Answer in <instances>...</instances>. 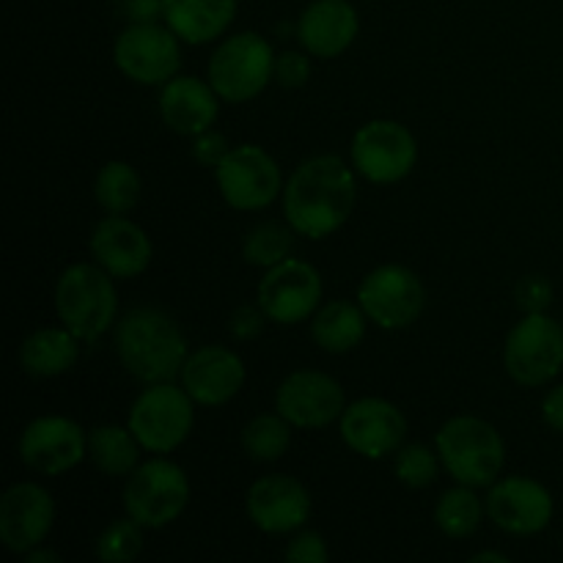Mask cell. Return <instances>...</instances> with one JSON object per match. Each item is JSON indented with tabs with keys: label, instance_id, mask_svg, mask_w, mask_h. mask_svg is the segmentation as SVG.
<instances>
[{
	"label": "cell",
	"instance_id": "obj_1",
	"mask_svg": "<svg viewBox=\"0 0 563 563\" xmlns=\"http://www.w3.org/2000/svg\"><path fill=\"white\" fill-rule=\"evenodd\" d=\"M357 185L352 168L335 154H322L297 165L284 190L286 223L295 234L324 240L355 212Z\"/></svg>",
	"mask_w": 563,
	"mask_h": 563
},
{
	"label": "cell",
	"instance_id": "obj_2",
	"mask_svg": "<svg viewBox=\"0 0 563 563\" xmlns=\"http://www.w3.org/2000/svg\"><path fill=\"white\" fill-rule=\"evenodd\" d=\"M115 352L126 372L141 383H170L181 374L187 335L163 308H132L115 324Z\"/></svg>",
	"mask_w": 563,
	"mask_h": 563
},
{
	"label": "cell",
	"instance_id": "obj_3",
	"mask_svg": "<svg viewBox=\"0 0 563 563\" xmlns=\"http://www.w3.org/2000/svg\"><path fill=\"white\" fill-rule=\"evenodd\" d=\"M55 311L82 344H93L108 333L119 311L113 275L86 262L66 267L55 284Z\"/></svg>",
	"mask_w": 563,
	"mask_h": 563
},
{
	"label": "cell",
	"instance_id": "obj_4",
	"mask_svg": "<svg viewBox=\"0 0 563 563\" xmlns=\"http://www.w3.org/2000/svg\"><path fill=\"white\" fill-rule=\"evenodd\" d=\"M438 454L451 478L465 487H493L506 465L498 429L476 416H456L438 432Z\"/></svg>",
	"mask_w": 563,
	"mask_h": 563
},
{
	"label": "cell",
	"instance_id": "obj_5",
	"mask_svg": "<svg viewBox=\"0 0 563 563\" xmlns=\"http://www.w3.org/2000/svg\"><path fill=\"white\" fill-rule=\"evenodd\" d=\"M275 77V53L258 33L229 36L209 60V82L223 102L242 104L256 99Z\"/></svg>",
	"mask_w": 563,
	"mask_h": 563
},
{
	"label": "cell",
	"instance_id": "obj_6",
	"mask_svg": "<svg viewBox=\"0 0 563 563\" xmlns=\"http://www.w3.org/2000/svg\"><path fill=\"white\" fill-rule=\"evenodd\" d=\"M192 396L174 383H152L130 407L126 427L137 443L152 454H170L179 449L192 432L196 410Z\"/></svg>",
	"mask_w": 563,
	"mask_h": 563
},
{
	"label": "cell",
	"instance_id": "obj_7",
	"mask_svg": "<svg viewBox=\"0 0 563 563\" xmlns=\"http://www.w3.org/2000/svg\"><path fill=\"white\" fill-rule=\"evenodd\" d=\"M187 500H190V482L176 462L148 460L126 478V515L152 531L179 520L181 511L187 509Z\"/></svg>",
	"mask_w": 563,
	"mask_h": 563
},
{
	"label": "cell",
	"instance_id": "obj_8",
	"mask_svg": "<svg viewBox=\"0 0 563 563\" xmlns=\"http://www.w3.org/2000/svg\"><path fill=\"white\" fill-rule=\"evenodd\" d=\"M504 366L517 385L539 388L563 368V324L548 313H526L511 328L504 346Z\"/></svg>",
	"mask_w": 563,
	"mask_h": 563
},
{
	"label": "cell",
	"instance_id": "obj_9",
	"mask_svg": "<svg viewBox=\"0 0 563 563\" xmlns=\"http://www.w3.org/2000/svg\"><path fill=\"white\" fill-rule=\"evenodd\" d=\"M357 306L377 328L401 330L418 322L427 308V289L412 269L401 264H383L372 269L357 286Z\"/></svg>",
	"mask_w": 563,
	"mask_h": 563
},
{
	"label": "cell",
	"instance_id": "obj_10",
	"mask_svg": "<svg viewBox=\"0 0 563 563\" xmlns=\"http://www.w3.org/2000/svg\"><path fill=\"white\" fill-rule=\"evenodd\" d=\"M181 38L168 25L130 22L115 38V66L141 86H165L181 66Z\"/></svg>",
	"mask_w": 563,
	"mask_h": 563
},
{
	"label": "cell",
	"instance_id": "obj_11",
	"mask_svg": "<svg viewBox=\"0 0 563 563\" xmlns=\"http://www.w3.org/2000/svg\"><path fill=\"white\" fill-rule=\"evenodd\" d=\"M416 137L399 121H368L352 137V165L372 185H394V181H401L416 168Z\"/></svg>",
	"mask_w": 563,
	"mask_h": 563
},
{
	"label": "cell",
	"instance_id": "obj_12",
	"mask_svg": "<svg viewBox=\"0 0 563 563\" xmlns=\"http://www.w3.org/2000/svg\"><path fill=\"white\" fill-rule=\"evenodd\" d=\"M220 196L240 212H256L269 207L284 190L280 168L264 148L245 143L225 154L223 163L214 168Z\"/></svg>",
	"mask_w": 563,
	"mask_h": 563
},
{
	"label": "cell",
	"instance_id": "obj_13",
	"mask_svg": "<svg viewBox=\"0 0 563 563\" xmlns=\"http://www.w3.org/2000/svg\"><path fill=\"white\" fill-rule=\"evenodd\" d=\"M322 300V278L317 267L300 258H286L267 269L258 284V306L269 322L300 324L317 311Z\"/></svg>",
	"mask_w": 563,
	"mask_h": 563
},
{
	"label": "cell",
	"instance_id": "obj_14",
	"mask_svg": "<svg viewBox=\"0 0 563 563\" xmlns=\"http://www.w3.org/2000/svg\"><path fill=\"white\" fill-rule=\"evenodd\" d=\"M275 410L297 429H324L344 416L346 396L339 379L324 372L289 374L275 394Z\"/></svg>",
	"mask_w": 563,
	"mask_h": 563
},
{
	"label": "cell",
	"instance_id": "obj_15",
	"mask_svg": "<svg viewBox=\"0 0 563 563\" xmlns=\"http://www.w3.org/2000/svg\"><path fill=\"white\" fill-rule=\"evenodd\" d=\"M88 438L80 423L66 416H42L20 434V460L42 476H60L82 462Z\"/></svg>",
	"mask_w": 563,
	"mask_h": 563
},
{
	"label": "cell",
	"instance_id": "obj_16",
	"mask_svg": "<svg viewBox=\"0 0 563 563\" xmlns=\"http://www.w3.org/2000/svg\"><path fill=\"white\" fill-rule=\"evenodd\" d=\"M553 511L555 504L550 489L526 476L500 478L487 495L489 520L511 537L542 533L553 520Z\"/></svg>",
	"mask_w": 563,
	"mask_h": 563
},
{
	"label": "cell",
	"instance_id": "obj_17",
	"mask_svg": "<svg viewBox=\"0 0 563 563\" xmlns=\"http://www.w3.org/2000/svg\"><path fill=\"white\" fill-rule=\"evenodd\" d=\"M407 418L388 399H357L341 416V440L363 460H383L401 449Z\"/></svg>",
	"mask_w": 563,
	"mask_h": 563
},
{
	"label": "cell",
	"instance_id": "obj_18",
	"mask_svg": "<svg viewBox=\"0 0 563 563\" xmlns=\"http://www.w3.org/2000/svg\"><path fill=\"white\" fill-rule=\"evenodd\" d=\"M55 522L53 495L42 484H14L0 498V542L16 555L44 544Z\"/></svg>",
	"mask_w": 563,
	"mask_h": 563
},
{
	"label": "cell",
	"instance_id": "obj_19",
	"mask_svg": "<svg viewBox=\"0 0 563 563\" xmlns=\"http://www.w3.org/2000/svg\"><path fill=\"white\" fill-rule=\"evenodd\" d=\"M247 517L264 533H291L311 517V495L297 478L273 473L247 489Z\"/></svg>",
	"mask_w": 563,
	"mask_h": 563
},
{
	"label": "cell",
	"instance_id": "obj_20",
	"mask_svg": "<svg viewBox=\"0 0 563 563\" xmlns=\"http://www.w3.org/2000/svg\"><path fill=\"white\" fill-rule=\"evenodd\" d=\"M245 363L236 352L225 346H201L192 352L181 368V388L192 396L196 405L220 407L234 399L245 385Z\"/></svg>",
	"mask_w": 563,
	"mask_h": 563
},
{
	"label": "cell",
	"instance_id": "obj_21",
	"mask_svg": "<svg viewBox=\"0 0 563 563\" xmlns=\"http://www.w3.org/2000/svg\"><path fill=\"white\" fill-rule=\"evenodd\" d=\"M91 253L113 278L130 280L148 269L154 256L152 240L137 223L124 214H108L91 234Z\"/></svg>",
	"mask_w": 563,
	"mask_h": 563
},
{
	"label": "cell",
	"instance_id": "obj_22",
	"mask_svg": "<svg viewBox=\"0 0 563 563\" xmlns=\"http://www.w3.org/2000/svg\"><path fill=\"white\" fill-rule=\"evenodd\" d=\"M361 22L350 0H313L297 22V38L317 58H335L357 38Z\"/></svg>",
	"mask_w": 563,
	"mask_h": 563
},
{
	"label": "cell",
	"instance_id": "obj_23",
	"mask_svg": "<svg viewBox=\"0 0 563 563\" xmlns=\"http://www.w3.org/2000/svg\"><path fill=\"white\" fill-rule=\"evenodd\" d=\"M159 113L174 132L196 137L212 130L220 113V97L212 82H201L198 77H174L159 93Z\"/></svg>",
	"mask_w": 563,
	"mask_h": 563
},
{
	"label": "cell",
	"instance_id": "obj_24",
	"mask_svg": "<svg viewBox=\"0 0 563 563\" xmlns=\"http://www.w3.org/2000/svg\"><path fill=\"white\" fill-rule=\"evenodd\" d=\"M236 0H165V25L187 44H209L234 22Z\"/></svg>",
	"mask_w": 563,
	"mask_h": 563
},
{
	"label": "cell",
	"instance_id": "obj_25",
	"mask_svg": "<svg viewBox=\"0 0 563 563\" xmlns=\"http://www.w3.org/2000/svg\"><path fill=\"white\" fill-rule=\"evenodd\" d=\"M80 357V339L69 328H44L27 335L20 350L22 372L36 379L71 372Z\"/></svg>",
	"mask_w": 563,
	"mask_h": 563
},
{
	"label": "cell",
	"instance_id": "obj_26",
	"mask_svg": "<svg viewBox=\"0 0 563 563\" xmlns=\"http://www.w3.org/2000/svg\"><path fill=\"white\" fill-rule=\"evenodd\" d=\"M366 319V311L361 306L333 300L317 311L311 322V335L319 350L330 352V355H344V352H352L363 341Z\"/></svg>",
	"mask_w": 563,
	"mask_h": 563
},
{
	"label": "cell",
	"instance_id": "obj_27",
	"mask_svg": "<svg viewBox=\"0 0 563 563\" xmlns=\"http://www.w3.org/2000/svg\"><path fill=\"white\" fill-rule=\"evenodd\" d=\"M141 449L143 445L137 443L130 427L124 429L104 423L88 434V454L104 476H130L141 460Z\"/></svg>",
	"mask_w": 563,
	"mask_h": 563
},
{
	"label": "cell",
	"instance_id": "obj_28",
	"mask_svg": "<svg viewBox=\"0 0 563 563\" xmlns=\"http://www.w3.org/2000/svg\"><path fill=\"white\" fill-rule=\"evenodd\" d=\"M484 517V504L476 495V489L460 487L449 489L443 498L438 500V509H434V522H438L440 531L449 539H467L478 531Z\"/></svg>",
	"mask_w": 563,
	"mask_h": 563
},
{
	"label": "cell",
	"instance_id": "obj_29",
	"mask_svg": "<svg viewBox=\"0 0 563 563\" xmlns=\"http://www.w3.org/2000/svg\"><path fill=\"white\" fill-rule=\"evenodd\" d=\"M93 196H97L99 207L110 214H124L137 207L141 201V176L130 163H113L102 165L93 181Z\"/></svg>",
	"mask_w": 563,
	"mask_h": 563
},
{
	"label": "cell",
	"instance_id": "obj_30",
	"mask_svg": "<svg viewBox=\"0 0 563 563\" xmlns=\"http://www.w3.org/2000/svg\"><path fill=\"white\" fill-rule=\"evenodd\" d=\"M291 445V423L280 412H264L242 429V449L253 462H278Z\"/></svg>",
	"mask_w": 563,
	"mask_h": 563
},
{
	"label": "cell",
	"instance_id": "obj_31",
	"mask_svg": "<svg viewBox=\"0 0 563 563\" xmlns=\"http://www.w3.org/2000/svg\"><path fill=\"white\" fill-rule=\"evenodd\" d=\"M289 223H262L251 229V234L242 242V256L253 264V267H275V264L286 262L295 247V234H291Z\"/></svg>",
	"mask_w": 563,
	"mask_h": 563
},
{
	"label": "cell",
	"instance_id": "obj_32",
	"mask_svg": "<svg viewBox=\"0 0 563 563\" xmlns=\"http://www.w3.org/2000/svg\"><path fill=\"white\" fill-rule=\"evenodd\" d=\"M143 550V526L132 520L130 515L124 520H115L99 533L97 555L104 563H130L141 555Z\"/></svg>",
	"mask_w": 563,
	"mask_h": 563
},
{
	"label": "cell",
	"instance_id": "obj_33",
	"mask_svg": "<svg viewBox=\"0 0 563 563\" xmlns=\"http://www.w3.org/2000/svg\"><path fill=\"white\" fill-rule=\"evenodd\" d=\"M440 465H443V462H440V454H434V451L427 449V445L416 443V445H405V449H399V454H396V462H394V473L405 487L423 489L438 478Z\"/></svg>",
	"mask_w": 563,
	"mask_h": 563
},
{
	"label": "cell",
	"instance_id": "obj_34",
	"mask_svg": "<svg viewBox=\"0 0 563 563\" xmlns=\"http://www.w3.org/2000/svg\"><path fill=\"white\" fill-rule=\"evenodd\" d=\"M515 300L522 313H544L553 302V284L544 275H526L517 284Z\"/></svg>",
	"mask_w": 563,
	"mask_h": 563
},
{
	"label": "cell",
	"instance_id": "obj_35",
	"mask_svg": "<svg viewBox=\"0 0 563 563\" xmlns=\"http://www.w3.org/2000/svg\"><path fill=\"white\" fill-rule=\"evenodd\" d=\"M311 77V60L308 55L297 53V49H286V53L275 55V80L284 88H300L306 86Z\"/></svg>",
	"mask_w": 563,
	"mask_h": 563
},
{
	"label": "cell",
	"instance_id": "obj_36",
	"mask_svg": "<svg viewBox=\"0 0 563 563\" xmlns=\"http://www.w3.org/2000/svg\"><path fill=\"white\" fill-rule=\"evenodd\" d=\"M328 544L319 537L317 531H306L300 537H295L286 548L284 559L291 563H324L328 561Z\"/></svg>",
	"mask_w": 563,
	"mask_h": 563
},
{
	"label": "cell",
	"instance_id": "obj_37",
	"mask_svg": "<svg viewBox=\"0 0 563 563\" xmlns=\"http://www.w3.org/2000/svg\"><path fill=\"white\" fill-rule=\"evenodd\" d=\"M264 313L262 306H240L229 319V330L236 341H253L262 335L264 330Z\"/></svg>",
	"mask_w": 563,
	"mask_h": 563
},
{
	"label": "cell",
	"instance_id": "obj_38",
	"mask_svg": "<svg viewBox=\"0 0 563 563\" xmlns=\"http://www.w3.org/2000/svg\"><path fill=\"white\" fill-rule=\"evenodd\" d=\"M229 152L231 148H229V141H225V135H220V132L214 130H207L201 132V135L192 137V157H196L201 165H207V168H218Z\"/></svg>",
	"mask_w": 563,
	"mask_h": 563
},
{
	"label": "cell",
	"instance_id": "obj_39",
	"mask_svg": "<svg viewBox=\"0 0 563 563\" xmlns=\"http://www.w3.org/2000/svg\"><path fill=\"white\" fill-rule=\"evenodd\" d=\"M165 14V0H124V16L130 22H157Z\"/></svg>",
	"mask_w": 563,
	"mask_h": 563
},
{
	"label": "cell",
	"instance_id": "obj_40",
	"mask_svg": "<svg viewBox=\"0 0 563 563\" xmlns=\"http://www.w3.org/2000/svg\"><path fill=\"white\" fill-rule=\"evenodd\" d=\"M542 418L553 432L563 434V383L555 385L542 401Z\"/></svg>",
	"mask_w": 563,
	"mask_h": 563
},
{
	"label": "cell",
	"instance_id": "obj_41",
	"mask_svg": "<svg viewBox=\"0 0 563 563\" xmlns=\"http://www.w3.org/2000/svg\"><path fill=\"white\" fill-rule=\"evenodd\" d=\"M25 559L31 561V563H58L60 561V555L58 553H53V550H47V548H42V544H38V548H33L31 553H25Z\"/></svg>",
	"mask_w": 563,
	"mask_h": 563
},
{
	"label": "cell",
	"instance_id": "obj_42",
	"mask_svg": "<svg viewBox=\"0 0 563 563\" xmlns=\"http://www.w3.org/2000/svg\"><path fill=\"white\" fill-rule=\"evenodd\" d=\"M473 563H484V561H495V563H509V559H506L504 553H476L471 559Z\"/></svg>",
	"mask_w": 563,
	"mask_h": 563
}]
</instances>
